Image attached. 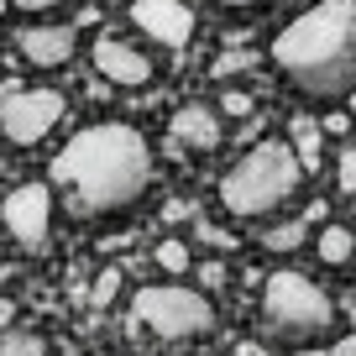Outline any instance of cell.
I'll list each match as a JSON object with an SVG mask.
<instances>
[{
  "instance_id": "cell-3",
  "label": "cell",
  "mask_w": 356,
  "mask_h": 356,
  "mask_svg": "<svg viewBox=\"0 0 356 356\" xmlns=\"http://www.w3.org/2000/svg\"><path fill=\"white\" fill-rule=\"evenodd\" d=\"M304 184V163L289 142H257L231 173L220 178V204L241 220H262V215L283 210Z\"/></svg>"
},
{
  "instance_id": "cell-20",
  "label": "cell",
  "mask_w": 356,
  "mask_h": 356,
  "mask_svg": "<svg viewBox=\"0 0 356 356\" xmlns=\"http://www.w3.org/2000/svg\"><path fill=\"white\" fill-rule=\"evenodd\" d=\"M225 111H231V115H252V95H236V89H231V95H225Z\"/></svg>"
},
{
  "instance_id": "cell-21",
  "label": "cell",
  "mask_w": 356,
  "mask_h": 356,
  "mask_svg": "<svg viewBox=\"0 0 356 356\" xmlns=\"http://www.w3.org/2000/svg\"><path fill=\"white\" fill-rule=\"evenodd\" d=\"M246 63H252V58H236V53H225V58H215V74H236V68H246Z\"/></svg>"
},
{
  "instance_id": "cell-22",
  "label": "cell",
  "mask_w": 356,
  "mask_h": 356,
  "mask_svg": "<svg viewBox=\"0 0 356 356\" xmlns=\"http://www.w3.org/2000/svg\"><path fill=\"white\" fill-rule=\"evenodd\" d=\"M11 6H22V11H58V6H68V0H11Z\"/></svg>"
},
{
  "instance_id": "cell-17",
  "label": "cell",
  "mask_w": 356,
  "mask_h": 356,
  "mask_svg": "<svg viewBox=\"0 0 356 356\" xmlns=\"http://www.w3.org/2000/svg\"><path fill=\"white\" fill-rule=\"evenodd\" d=\"M189 262H194V257H189V246H184V241H163V246H157V267L173 273V278H178V273H189Z\"/></svg>"
},
{
  "instance_id": "cell-26",
  "label": "cell",
  "mask_w": 356,
  "mask_h": 356,
  "mask_svg": "<svg viewBox=\"0 0 356 356\" xmlns=\"http://www.w3.org/2000/svg\"><path fill=\"white\" fill-rule=\"evenodd\" d=\"M289 356H325L320 346H299V351H289Z\"/></svg>"
},
{
  "instance_id": "cell-29",
  "label": "cell",
  "mask_w": 356,
  "mask_h": 356,
  "mask_svg": "<svg viewBox=\"0 0 356 356\" xmlns=\"http://www.w3.org/2000/svg\"><path fill=\"white\" fill-rule=\"evenodd\" d=\"M0 22H6V0H0Z\"/></svg>"
},
{
  "instance_id": "cell-7",
  "label": "cell",
  "mask_w": 356,
  "mask_h": 356,
  "mask_svg": "<svg viewBox=\"0 0 356 356\" xmlns=\"http://www.w3.org/2000/svg\"><path fill=\"white\" fill-rule=\"evenodd\" d=\"M0 225L11 231L16 246L26 252H42L47 236H53V189L47 184H16L0 204Z\"/></svg>"
},
{
  "instance_id": "cell-15",
  "label": "cell",
  "mask_w": 356,
  "mask_h": 356,
  "mask_svg": "<svg viewBox=\"0 0 356 356\" xmlns=\"http://www.w3.org/2000/svg\"><path fill=\"white\" fill-rule=\"evenodd\" d=\"M115 293H121V267H105V273H95V283H89V304H95V309H111Z\"/></svg>"
},
{
  "instance_id": "cell-13",
  "label": "cell",
  "mask_w": 356,
  "mask_h": 356,
  "mask_svg": "<svg viewBox=\"0 0 356 356\" xmlns=\"http://www.w3.org/2000/svg\"><path fill=\"white\" fill-rule=\"evenodd\" d=\"M0 356H47V341L37 330H6L0 335Z\"/></svg>"
},
{
  "instance_id": "cell-2",
  "label": "cell",
  "mask_w": 356,
  "mask_h": 356,
  "mask_svg": "<svg viewBox=\"0 0 356 356\" xmlns=\"http://www.w3.org/2000/svg\"><path fill=\"white\" fill-rule=\"evenodd\" d=\"M273 63L309 100H346L356 89V0H320L273 42Z\"/></svg>"
},
{
  "instance_id": "cell-16",
  "label": "cell",
  "mask_w": 356,
  "mask_h": 356,
  "mask_svg": "<svg viewBox=\"0 0 356 356\" xmlns=\"http://www.w3.org/2000/svg\"><path fill=\"white\" fill-rule=\"evenodd\" d=\"M304 231H309V225H304V220L273 225V231H262V246H267V252H293V246L304 241Z\"/></svg>"
},
{
  "instance_id": "cell-24",
  "label": "cell",
  "mask_w": 356,
  "mask_h": 356,
  "mask_svg": "<svg viewBox=\"0 0 356 356\" xmlns=\"http://www.w3.org/2000/svg\"><path fill=\"white\" fill-rule=\"evenodd\" d=\"M200 236H204V241H210V246H231V236H220V231H215V225H200Z\"/></svg>"
},
{
  "instance_id": "cell-5",
  "label": "cell",
  "mask_w": 356,
  "mask_h": 356,
  "mask_svg": "<svg viewBox=\"0 0 356 356\" xmlns=\"http://www.w3.org/2000/svg\"><path fill=\"white\" fill-rule=\"evenodd\" d=\"M131 320L152 341L184 346V341H200V335L215 330V304L194 289H178V283H163V289L152 283V289H142L131 299Z\"/></svg>"
},
{
  "instance_id": "cell-11",
  "label": "cell",
  "mask_w": 356,
  "mask_h": 356,
  "mask_svg": "<svg viewBox=\"0 0 356 356\" xmlns=\"http://www.w3.org/2000/svg\"><path fill=\"white\" fill-rule=\"evenodd\" d=\"M16 47H22V58H32L37 68H58V63L74 58L79 32L74 26H26V32L16 37Z\"/></svg>"
},
{
  "instance_id": "cell-6",
  "label": "cell",
  "mask_w": 356,
  "mask_h": 356,
  "mask_svg": "<svg viewBox=\"0 0 356 356\" xmlns=\"http://www.w3.org/2000/svg\"><path fill=\"white\" fill-rule=\"evenodd\" d=\"M58 121H63L58 89H6L0 95V136L11 147H37Z\"/></svg>"
},
{
  "instance_id": "cell-25",
  "label": "cell",
  "mask_w": 356,
  "mask_h": 356,
  "mask_svg": "<svg viewBox=\"0 0 356 356\" xmlns=\"http://www.w3.org/2000/svg\"><path fill=\"white\" fill-rule=\"evenodd\" d=\"M11 320H16V304H11V299H0V330H11Z\"/></svg>"
},
{
  "instance_id": "cell-18",
  "label": "cell",
  "mask_w": 356,
  "mask_h": 356,
  "mask_svg": "<svg viewBox=\"0 0 356 356\" xmlns=\"http://www.w3.org/2000/svg\"><path fill=\"white\" fill-rule=\"evenodd\" d=\"M335 184H341V194H351V200H356V147H346V152H341V168H335Z\"/></svg>"
},
{
  "instance_id": "cell-23",
  "label": "cell",
  "mask_w": 356,
  "mask_h": 356,
  "mask_svg": "<svg viewBox=\"0 0 356 356\" xmlns=\"http://www.w3.org/2000/svg\"><path fill=\"white\" fill-rule=\"evenodd\" d=\"M325 356H356V335H346V341H335Z\"/></svg>"
},
{
  "instance_id": "cell-28",
  "label": "cell",
  "mask_w": 356,
  "mask_h": 356,
  "mask_svg": "<svg viewBox=\"0 0 356 356\" xmlns=\"http://www.w3.org/2000/svg\"><path fill=\"white\" fill-rule=\"evenodd\" d=\"M346 100H351V111H356V89H351V95H346Z\"/></svg>"
},
{
  "instance_id": "cell-10",
  "label": "cell",
  "mask_w": 356,
  "mask_h": 356,
  "mask_svg": "<svg viewBox=\"0 0 356 356\" xmlns=\"http://www.w3.org/2000/svg\"><path fill=\"white\" fill-rule=\"evenodd\" d=\"M168 147H173L178 157L184 152H215V147H220V115H215L210 105H184V111H173V121H168Z\"/></svg>"
},
{
  "instance_id": "cell-19",
  "label": "cell",
  "mask_w": 356,
  "mask_h": 356,
  "mask_svg": "<svg viewBox=\"0 0 356 356\" xmlns=\"http://www.w3.org/2000/svg\"><path fill=\"white\" fill-rule=\"evenodd\" d=\"M200 283H204V289H220V283H225V267L220 262H204L200 267Z\"/></svg>"
},
{
  "instance_id": "cell-8",
  "label": "cell",
  "mask_w": 356,
  "mask_h": 356,
  "mask_svg": "<svg viewBox=\"0 0 356 356\" xmlns=\"http://www.w3.org/2000/svg\"><path fill=\"white\" fill-rule=\"evenodd\" d=\"M131 26H142V37L168 53H184L194 37V11L184 0H131Z\"/></svg>"
},
{
  "instance_id": "cell-27",
  "label": "cell",
  "mask_w": 356,
  "mask_h": 356,
  "mask_svg": "<svg viewBox=\"0 0 356 356\" xmlns=\"http://www.w3.org/2000/svg\"><path fill=\"white\" fill-rule=\"evenodd\" d=\"M220 6H262V0H220Z\"/></svg>"
},
{
  "instance_id": "cell-14",
  "label": "cell",
  "mask_w": 356,
  "mask_h": 356,
  "mask_svg": "<svg viewBox=\"0 0 356 356\" xmlns=\"http://www.w3.org/2000/svg\"><path fill=\"white\" fill-rule=\"evenodd\" d=\"M293 152H299L304 173H309V168L320 163V126H309V121H293Z\"/></svg>"
},
{
  "instance_id": "cell-12",
  "label": "cell",
  "mask_w": 356,
  "mask_h": 356,
  "mask_svg": "<svg viewBox=\"0 0 356 356\" xmlns=\"http://www.w3.org/2000/svg\"><path fill=\"white\" fill-rule=\"evenodd\" d=\"M351 252H356V241H351L346 225H325V231H320V262L325 267H346Z\"/></svg>"
},
{
  "instance_id": "cell-1",
  "label": "cell",
  "mask_w": 356,
  "mask_h": 356,
  "mask_svg": "<svg viewBox=\"0 0 356 356\" xmlns=\"http://www.w3.org/2000/svg\"><path fill=\"white\" fill-rule=\"evenodd\" d=\"M152 184V147L136 126H89L53 157V189L63 194L68 215L100 220L131 210Z\"/></svg>"
},
{
  "instance_id": "cell-9",
  "label": "cell",
  "mask_w": 356,
  "mask_h": 356,
  "mask_svg": "<svg viewBox=\"0 0 356 356\" xmlns=\"http://www.w3.org/2000/svg\"><path fill=\"white\" fill-rule=\"evenodd\" d=\"M95 68H100V79H111L115 89H142L147 79H152V58L136 53L121 37H100V42H95Z\"/></svg>"
},
{
  "instance_id": "cell-4",
  "label": "cell",
  "mask_w": 356,
  "mask_h": 356,
  "mask_svg": "<svg viewBox=\"0 0 356 356\" xmlns=\"http://www.w3.org/2000/svg\"><path fill=\"white\" fill-rule=\"evenodd\" d=\"M330 325H335V304L314 278H304V273H273L262 283V330L273 341L309 346Z\"/></svg>"
}]
</instances>
